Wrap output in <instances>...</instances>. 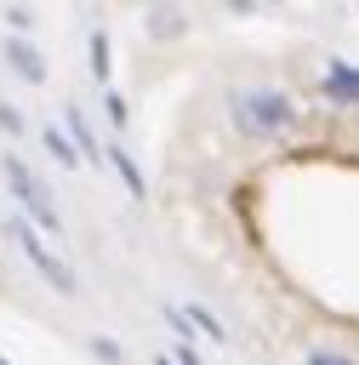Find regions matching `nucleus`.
Segmentation results:
<instances>
[{"instance_id":"obj_1","label":"nucleus","mask_w":359,"mask_h":365,"mask_svg":"<svg viewBox=\"0 0 359 365\" xmlns=\"http://www.w3.org/2000/svg\"><path fill=\"white\" fill-rule=\"evenodd\" d=\"M291 114H296V108H291L285 91H245V97H239V131H251V137L285 131Z\"/></svg>"},{"instance_id":"obj_2","label":"nucleus","mask_w":359,"mask_h":365,"mask_svg":"<svg viewBox=\"0 0 359 365\" xmlns=\"http://www.w3.org/2000/svg\"><path fill=\"white\" fill-rule=\"evenodd\" d=\"M6 177H11L17 200H23V205H28V211H34V217H40L46 228H57V222H63V217L51 211V194H46V182H40V177H28V171H23L17 160H6Z\"/></svg>"},{"instance_id":"obj_3","label":"nucleus","mask_w":359,"mask_h":365,"mask_svg":"<svg viewBox=\"0 0 359 365\" xmlns=\"http://www.w3.org/2000/svg\"><path fill=\"white\" fill-rule=\"evenodd\" d=\"M17 245L28 251V262H34V268H40V274H46V279H51L57 291H74V274H68V268H63V262H57V257H51V251L40 245V234H28L23 222H17Z\"/></svg>"},{"instance_id":"obj_4","label":"nucleus","mask_w":359,"mask_h":365,"mask_svg":"<svg viewBox=\"0 0 359 365\" xmlns=\"http://www.w3.org/2000/svg\"><path fill=\"white\" fill-rule=\"evenodd\" d=\"M6 57H11V68H17L23 80H46V63H40V51H34V46H23V40H6Z\"/></svg>"},{"instance_id":"obj_5","label":"nucleus","mask_w":359,"mask_h":365,"mask_svg":"<svg viewBox=\"0 0 359 365\" xmlns=\"http://www.w3.org/2000/svg\"><path fill=\"white\" fill-rule=\"evenodd\" d=\"M325 97L331 103H359V68H331L325 74Z\"/></svg>"},{"instance_id":"obj_6","label":"nucleus","mask_w":359,"mask_h":365,"mask_svg":"<svg viewBox=\"0 0 359 365\" xmlns=\"http://www.w3.org/2000/svg\"><path fill=\"white\" fill-rule=\"evenodd\" d=\"M108 160H114V171L125 177V188H131V194H142V171L131 165V154H120V148H108Z\"/></svg>"},{"instance_id":"obj_7","label":"nucleus","mask_w":359,"mask_h":365,"mask_svg":"<svg viewBox=\"0 0 359 365\" xmlns=\"http://www.w3.org/2000/svg\"><path fill=\"white\" fill-rule=\"evenodd\" d=\"M91 74H108V34H91Z\"/></svg>"},{"instance_id":"obj_8","label":"nucleus","mask_w":359,"mask_h":365,"mask_svg":"<svg viewBox=\"0 0 359 365\" xmlns=\"http://www.w3.org/2000/svg\"><path fill=\"white\" fill-rule=\"evenodd\" d=\"M68 131H74V143H80V154H97V143H91V131H85V120L68 108Z\"/></svg>"},{"instance_id":"obj_9","label":"nucleus","mask_w":359,"mask_h":365,"mask_svg":"<svg viewBox=\"0 0 359 365\" xmlns=\"http://www.w3.org/2000/svg\"><path fill=\"white\" fill-rule=\"evenodd\" d=\"M46 148H51L63 165H74V148H68V137H63V131H46Z\"/></svg>"},{"instance_id":"obj_10","label":"nucleus","mask_w":359,"mask_h":365,"mask_svg":"<svg viewBox=\"0 0 359 365\" xmlns=\"http://www.w3.org/2000/svg\"><path fill=\"white\" fill-rule=\"evenodd\" d=\"M188 319H194V325H199V331H211V336H222V325H217V319H211V314H205V308H188Z\"/></svg>"},{"instance_id":"obj_11","label":"nucleus","mask_w":359,"mask_h":365,"mask_svg":"<svg viewBox=\"0 0 359 365\" xmlns=\"http://www.w3.org/2000/svg\"><path fill=\"white\" fill-rule=\"evenodd\" d=\"M108 120H114V125H125V103H120V91H108Z\"/></svg>"},{"instance_id":"obj_12","label":"nucleus","mask_w":359,"mask_h":365,"mask_svg":"<svg viewBox=\"0 0 359 365\" xmlns=\"http://www.w3.org/2000/svg\"><path fill=\"white\" fill-rule=\"evenodd\" d=\"M308 365H348V359H336V354H325V348H313V354H308Z\"/></svg>"},{"instance_id":"obj_13","label":"nucleus","mask_w":359,"mask_h":365,"mask_svg":"<svg viewBox=\"0 0 359 365\" xmlns=\"http://www.w3.org/2000/svg\"><path fill=\"white\" fill-rule=\"evenodd\" d=\"M154 365H165V354H160V359H154Z\"/></svg>"},{"instance_id":"obj_14","label":"nucleus","mask_w":359,"mask_h":365,"mask_svg":"<svg viewBox=\"0 0 359 365\" xmlns=\"http://www.w3.org/2000/svg\"><path fill=\"white\" fill-rule=\"evenodd\" d=\"M0 365H6V359H0Z\"/></svg>"}]
</instances>
